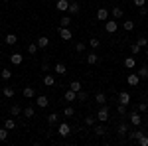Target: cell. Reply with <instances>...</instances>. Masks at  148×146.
Here are the masks:
<instances>
[{
    "label": "cell",
    "instance_id": "cell-1",
    "mask_svg": "<svg viewBox=\"0 0 148 146\" xmlns=\"http://www.w3.org/2000/svg\"><path fill=\"white\" fill-rule=\"evenodd\" d=\"M97 121H99V123H107V121H109V107H107V105H99Z\"/></svg>",
    "mask_w": 148,
    "mask_h": 146
},
{
    "label": "cell",
    "instance_id": "cell-2",
    "mask_svg": "<svg viewBox=\"0 0 148 146\" xmlns=\"http://www.w3.org/2000/svg\"><path fill=\"white\" fill-rule=\"evenodd\" d=\"M142 134H146V130L140 128V126H136V130H130V132H128V140H130V142H138V138Z\"/></svg>",
    "mask_w": 148,
    "mask_h": 146
},
{
    "label": "cell",
    "instance_id": "cell-3",
    "mask_svg": "<svg viewBox=\"0 0 148 146\" xmlns=\"http://www.w3.org/2000/svg\"><path fill=\"white\" fill-rule=\"evenodd\" d=\"M128 119H130L132 126H140V124H142V117H140V111H130V112H128Z\"/></svg>",
    "mask_w": 148,
    "mask_h": 146
},
{
    "label": "cell",
    "instance_id": "cell-4",
    "mask_svg": "<svg viewBox=\"0 0 148 146\" xmlns=\"http://www.w3.org/2000/svg\"><path fill=\"white\" fill-rule=\"evenodd\" d=\"M116 28H119V22H116L114 18L105 22V32H107V34H114V32H116Z\"/></svg>",
    "mask_w": 148,
    "mask_h": 146
},
{
    "label": "cell",
    "instance_id": "cell-5",
    "mask_svg": "<svg viewBox=\"0 0 148 146\" xmlns=\"http://www.w3.org/2000/svg\"><path fill=\"white\" fill-rule=\"evenodd\" d=\"M57 134L63 136V138H65V136H69V134H71V128H69V124H67V123H61V124H59V128H57Z\"/></svg>",
    "mask_w": 148,
    "mask_h": 146
},
{
    "label": "cell",
    "instance_id": "cell-6",
    "mask_svg": "<svg viewBox=\"0 0 148 146\" xmlns=\"http://www.w3.org/2000/svg\"><path fill=\"white\" fill-rule=\"evenodd\" d=\"M109 16H111V12L107 10V8H99L97 10V20H101V22H107Z\"/></svg>",
    "mask_w": 148,
    "mask_h": 146
},
{
    "label": "cell",
    "instance_id": "cell-7",
    "mask_svg": "<svg viewBox=\"0 0 148 146\" xmlns=\"http://www.w3.org/2000/svg\"><path fill=\"white\" fill-rule=\"evenodd\" d=\"M57 32H59V36H61V40H63V42H69V40L73 38V34H71V30H69V28H59Z\"/></svg>",
    "mask_w": 148,
    "mask_h": 146
},
{
    "label": "cell",
    "instance_id": "cell-8",
    "mask_svg": "<svg viewBox=\"0 0 148 146\" xmlns=\"http://www.w3.org/2000/svg\"><path fill=\"white\" fill-rule=\"evenodd\" d=\"M53 71H56L57 75H65V73H67V65L61 63V61H57L56 65H53Z\"/></svg>",
    "mask_w": 148,
    "mask_h": 146
},
{
    "label": "cell",
    "instance_id": "cell-9",
    "mask_svg": "<svg viewBox=\"0 0 148 146\" xmlns=\"http://www.w3.org/2000/svg\"><path fill=\"white\" fill-rule=\"evenodd\" d=\"M36 103H38L40 109H46L47 105H49V99H47L46 95H38V97H36Z\"/></svg>",
    "mask_w": 148,
    "mask_h": 146
},
{
    "label": "cell",
    "instance_id": "cell-10",
    "mask_svg": "<svg viewBox=\"0 0 148 146\" xmlns=\"http://www.w3.org/2000/svg\"><path fill=\"white\" fill-rule=\"evenodd\" d=\"M111 16H113L114 20H121V18H123V16H125V10H123V8H121V6H114L113 10H111Z\"/></svg>",
    "mask_w": 148,
    "mask_h": 146
},
{
    "label": "cell",
    "instance_id": "cell-11",
    "mask_svg": "<svg viewBox=\"0 0 148 146\" xmlns=\"http://www.w3.org/2000/svg\"><path fill=\"white\" fill-rule=\"evenodd\" d=\"M56 8L59 12H67L69 10V0H57V2H56Z\"/></svg>",
    "mask_w": 148,
    "mask_h": 146
},
{
    "label": "cell",
    "instance_id": "cell-12",
    "mask_svg": "<svg viewBox=\"0 0 148 146\" xmlns=\"http://www.w3.org/2000/svg\"><path fill=\"white\" fill-rule=\"evenodd\" d=\"M119 103H121V105H128V103H130V93L121 91V93H119Z\"/></svg>",
    "mask_w": 148,
    "mask_h": 146
},
{
    "label": "cell",
    "instance_id": "cell-13",
    "mask_svg": "<svg viewBox=\"0 0 148 146\" xmlns=\"http://www.w3.org/2000/svg\"><path fill=\"white\" fill-rule=\"evenodd\" d=\"M36 44H38V47H40V49H46L47 45H49V38H46V36H40Z\"/></svg>",
    "mask_w": 148,
    "mask_h": 146
},
{
    "label": "cell",
    "instance_id": "cell-14",
    "mask_svg": "<svg viewBox=\"0 0 148 146\" xmlns=\"http://www.w3.org/2000/svg\"><path fill=\"white\" fill-rule=\"evenodd\" d=\"M10 61H12V65H20L24 61V57H22V53H18V51H14L10 56Z\"/></svg>",
    "mask_w": 148,
    "mask_h": 146
},
{
    "label": "cell",
    "instance_id": "cell-15",
    "mask_svg": "<svg viewBox=\"0 0 148 146\" xmlns=\"http://www.w3.org/2000/svg\"><path fill=\"white\" fill-rule=\"evenodd\" d=\"M93 132H95V134L97 136H105L107 134V128H105V124H95V126H93Z\"/></svg>",
    "mask_w": 148,
    "mask_h": 146
},
{
    "label": "cell",
    "instance_id": "cell-16",
    "mask_svg": "<svg viewBox=\"0 0 148 146\" xmlns=\"http://www.w3.org/2000/svg\"><path fill=\"white\" fill-rule=\"evenodd\" d=\"M126 83H128V85H140V77H138V73H130V75L126 77Z\"/></svg>",
    "mask_w": 148,
    "mask_h": 146
},
{
    "label": "cell",
    "instance_id": "cell-17",
    "mask_svg": "<svg viewBox=\"0 0 148 146\" xmlns=\"http://www.w3.org/2000/svg\"><path fill=\"white\" fill-rule=\"evenodd\" d=\"M22 95L26 97V99H34V97H36V89H34V87H24Z\"/></svg>",
    "mask_w": 148,
    "mask_h": 146
},
{
    "label": "cell",
    "instance_id": "cell-18",
    "mask_svg": "<svg viewBox=\"0 0 148 146\" xmlns=\"http://www.w3.org/2000/svg\"><path fill=\"white\" fill-rule=\"evenodd\" d=\"M116 134H119V136H126V134H128V124H126V123H119Z\"/></svg>",
    "mask_w": 148,
    "mask_h": 146
},
{
    "label": "cell",
    "instance_id": "cell-19",
    "mask_svg": "<svg viewBox=\"0 0 148 146\" xmlns=\"http://www.w3.org/2000/svg\"><path fill=\"white\" fill-rule=\"evenodd\" d=\"M79 10H81V6H79V2L77 0H73V2H69V14H79Z\"/></svg>",
    "mask_w": 148,
    "mask_h": 146
},
{
    "label": "cell",
    "instance_id": "cell-20",
    "mask_svg": "<svg viewBox=\"0 0 148 146\" xmlns=\"http://www.w3.org/2000/svg\"><path fill=\"white\" fill-rule=\"evenodd\" d=\"M136 73H138V77H140V79H148V65H140Z\"/></svg>",
    "mask_w": 148,
    "mask_h": 146
},
{
    "label": "cell",
    "instance_id": "cell-21",
    "mask_svg": "<svg viewBox=\"0 0 148 146\" xmlns=\"http://www.w3.org/2000/svg\"><path fill=\"white\" fill-rule=\"evenodd\" d=\"M59 123V114H56V112H51V114H47V124L49 126H53V124Z\"/></svg>",
    "mask_w": 148,
    "mask_h": 146
},
{
    "label": "cell",
    "instance_id": "cell-22",
    "mask_svg": "<svg viewBox=\"0 0 148 146\" xmlns=\"http://www.w3.org/2000/svg\"><path fill=\"white\" fill-rule=\"evenodd\" d=\"M87 63H89V65L99 63V53H87Z\"/></svg>",
    "mask_w": 148,
    "mask_h": 146
},
{
    "label": "cell",
    "instance_id": "cell-23",
    "mask_svg": "<svg viewBox=\"0 0 148 146\" xmlns=\"http://www.w3.org/2000/svg\"><path fill=\"white\" fill-rule=\"evenodd\" d=\"M4 42H6L8 45H14L16 42H18V36H16V34H6V38H4Z\"/></svg>",
    "mask_w": 148,
    "mask_h": 146
},
{
    "label": "cell",
    "instance_id": "cell-24",
    "mask_svg": "<svg viewBox=\"0 0 148 146\" xmlns=\"http://www.w3.org/2000/svg\"><path fill=\"white\" fill-rule=\"evenodd\" d=\"M10 114L12 117H20V114H22V107H20V105H12L10 107Z\"/></svg>",
    "mask_w": 148,
    "mask_h": 146
},
{
    "label": "cell",
    "instance_id": "cell-25",
    "mask_svg": "<svg viewBox=\"0 0 148 146\" xmlns=\"http://www.w3.org/2000/svg\"><path fill=\"white\" fill-rule=\"evenodd\" d=\"M69 24H71V16H61V20H59V28H69Z\"/></svg>",
    "mask_w": 148,
    "mask_h": 146
},
{
    "label": "cell",
    "instance_id": "cell-26",
    "mask_svg": "<svg viewBox=\"0 0 148 146\" xmlns=\"http://www.w3.org/2000/svg\"><path fill=\"white\" fill-rule=\"evenodd\" d=\"M125 67L134 69V67H136V59H134V57H126V59H125Z\"/></svg>",
    "mask_w": 148,
    "mask_h": 146
},
{
    "label": "cell",
    "instance_id": "cell-27",
    "mask_svg": "<svg viewBox=\"0 0 148 146\" xmlns=\"http://www.w3.org/2000/svg\"><path fill=\"white\" fill-rule=\"evenodd\" d=\"M22 112H24V117H26V119H32V117L36 114V109H34V107H26Z\"/></svg>",
    "mask_w": 148,
    "mask_h": 146
},
{
    "label": "cell",
    "instance_id": "cell-28",
    "mask_svg": "<svg viewBox=\"0 0 148 146\" xmlns=\"http://www.w3.org/2000/svg\"><path fill=\"white\" fill-rule=\"evenodd\" d=\"M95 101L99 103V105H107V95L105 93H97L95 95Z\"/></svg>",
    "mask_w": 148,
    "mask_h": 146
},
{
    "label": "cell",
    "instance_id": "cell-29",
    "mask_svg": "<svg viewBox=\"0 0 148 146\" xmlns=\"http://www.w3.org/2000/svg\"><path fill=\"white\" fill-rule=\"evenodd\" d=\"M2 95H4V97H6V99H12V97H14V89H12V87H8V85H6V87H4V89H2Z\"/></svg>",
    "mask_w": 148,
    "mask_h": 146
},
{
    "label": "cell",
    "instance_id": "cell-30",
    "mask_svg": "<svg viewBox=\"0 0 148 146\" xmlns=\"http://www.w3.org/2000/svg\"><path fill=\"white\" fill-rule=\"evenodd\" d=\"M136 44L140 45V47H148V38H146V36H138V38H136Z\"/></svg>",
    "mask_w": 148,
    "mask_h": 146
},
{
    "label": "cell",
    "instance_id": "cell-31",
    "mask_svg": "<svg viewBox=\"0 0 148 146\" xmlns=\"http://www.w3.org/2000/svg\"><path fill=\"white\" fill-rule=\"evenodd\" d=\"M73 99H77V93L73 89H67L65 91V101H73Z\"/></svg>",
    "mask_w": 148,
    "mask_h": 146
},
{
    "label": "cell",
    "instance_id": "cell-32",
    "mask_svg": "<svg viewBox=\"0 0 148 146\" xmlns=\"http://www.w3.org/2000/svg\"><path fill=\"white\" fill-rule=\"evenodd\" d=\"M44 85H47V87H53V85H56V79H53V75H46V77H44Z\"/></svg>",
    "mask_w": 148,
    "mask_h": 146
},
{
    "label": "cell",
    "instance_id": "cell-33",
    "mask_svg": "<svg viewBox=\"0 0 148 146\" xmlns=\"http://www.w3.org/2000/svg\"><path fill=\"white\" fill-rule=\"evenodd\" d=\"M4 126H6L8 130H14V128H16V121H14V119H6V121H4Z\"/></svg>",
    "mask_w": 148,
    "mask_h": 146
},
{
    "label": "cell",
    "instance_id": "cell-34",
    "mask_svg": "<svg viewBox=\"0 0 148 146\" xmlns=\"http://www.w3.org/2000/svg\"><path fill=\"white\" fill-rule=\"evenodd\" d=\"M0 77L4 79V81H8V79L12 77V71L10 69H2V71H0Z\"/></svg>",
    "mask_w": 148,
    "mask_h": 146
},
{
    "label": "cell",
    "instance_id": "cell-35",
    "mask_svg": "<svg viewBox=\"0 0 148 146\" xmlns=\"http://www.w3.org/2000/svg\"><path fill=\"white\" fill-rule=\"evenodd\" d=\"M123 28H125L126 32H132V30H134V22H132V20H126V22L123 24Z\"/></svg>",
    "mask_w": 148,
    "mask_h": 146
},
{
    "label": "cell",
    "instance_id": "cell-36",
    "mask_svg": "<svg viewBox=\"0 0 148 146\" xmlns=\"http://www.w3.org/2000/svg\"><path fill=\"white\" fill-rule=\"evenodd\" d=\"M89 45H91L93 49H97V47L101 45V40H99V38H91V40H89Z\"/></svg>",
    "mask_w": 148,
    "mask_h": 146
},
{
    "label": "cell",
    "instance_id": "cell-37",
    "mask_svg": "<svg viewBox=\"0 0 148 146\" xmlns=\"http://www.w3.org/2000/svg\"><path fill=\"white\" fill-rule=\"evenodd\" d=\"M69 89H73L77 93V91H81V83L79 81H71V83H69Z\"/></svg>",
    "mask_w": 148,
    "mask_h": 146
},
{
    "label": "cell",
    "instance_id": "cell-38",
    "mask_svg": "<svg viewBox=\"0 0 148 146\" xmlns=\"http://www.w3.org/2000/svg\"><path fill=\"white\" fill-rule=\"evenodd\" d=\"M38 49H40V47H38V44H30V45H28V53H32V56H36V53H38Z\"/></svg>",
    "mask_w": 148,
    "mask_h": 146
},
{
    "label": "cell",
    "instance_id": "cell-39",
    "mask_svg": "<svg viewBox=\"0 0 148 146\" xmlns=\"http://www.w3.org/2000/svg\"><path fill=\"white\" fill-rule=\"evenodd\" d=\"M95 123H97V117H85V124L87 126H95Z\"/></svg>",
    "mask_w": 148,
    "mask_h": 146
},
{
    "label": "cell",
    "instance_id": "cell-40",
    "mask_svg": "<svg viewBox=\"0 0 148 146\" xmlns=\"http://www.w3.org/2000/svg\"><path fill=\"white\" fill-rule=\"evenodd\" d=\"M75 51H77V53H83V51H85V42H77V44H75Z\"/></svg>",
    "mask_w": 148,
    "mask_h": 146
},
{
    "label": "cell",
    "instance_id": "cell-41",
    "mask_svg": "<svg viewBox=\"0 0 148 146\" xmlns=\"http://www.w3.org/2000/svg\"><path fill=\"white\" fill-rule=\"evenodd\" d=\"M6 138H8V128L4 126V128H0V142H4Z\"/></svg>",
    "mask_w": 148,
    "mask_h": 146
},
{
    "label": "cell",
    "instance_id": "cell-42",
    "mask_svg": "<svg viewBox=\"0 0 148 146\" xmlns=\"http://www.w3.org/2000/svg\"><path fill=\"white\" fill-rule=\"evenodd\" d=\"M116 112L125 117V114H126V105H121V103H119V105H116Z\"/></svg>",
    "mask_w": 148,
    "mask_h": 146
},
{
    "label": "cell",
    "instance_id": "cell-43",
    "mask_svg": "<svg viewBox=\"0 0 148 146\" xmlns=\"http://www.w3.org/2000/svg\"><path fill=\"white\" fill-rule=\"evenodd\" d=\"M73 114H75L73 107H65V109H63V117H73Z\"/></svg>",
    "mask_w": 148,
    "mask_h": 146
},
{
    "label": "cell",
    "instance_id": "cell-44",
    "mask_svg": "<svg viewBox=\"0 0 148 146\" xmlns=\"http://www.w3.org/2000/svg\"><path fill=\"white\" fill-rule=\"evenodd\" d=\"M138 144H140V146H148V134L140 136V138H138Z\"/></svg>",
    "mask_w": 148,
    "mask_h": 146
},
{
    "label": "cell",
    "instance_id": "cell-45",
    "mask_svg": "<svg viewBox=\"0 0 148 146\" xmlns=\"http://www.w3.org/2000/svg\"><path fill=\"white\" fill-rule=\"evenodd\" d=\"M77 99H79V101H87V91H77Z\"/></svg>",
    "mask_w": 148,
    "mask_h": 146
},
{
    "label": "cell",
    "instance_id": "cell-46",
    "mask_svg": "<svg viewBox=\"0 0 148 146\" xmlns=\"http://www.w3.org/2000/svg\"><path fill=\"white\" fill-rule=\"evenodd\" d=\"M138 111H140V112H146L148 111V103H144V101L138 103Z\"/></svg>",
    "mask_w": 148,
    "mask_h": 146
},
{
    "label": "cell",
    "instance_id": "cell-47",
    "mask_svg": "<svg viewBox=\"0 0 148 146\" xmlns=\"http://www.w3.org/2000/svg\"><path fill=\"white\" fill-rule=\"evenodd\" d=\"M130 51H132V53H138V51H140V45H138L136 42H134V44L130 45Z\"/></svg>",
    "mask_w": 148,
    "mask_h": 146
},
{
    "label": "cell",
    "instance_id": "cell-48",
    "mask_svg": "<svg viewBox=\"0 0 148 146\" xmlns=\"http://www.w3.org/2000/svg\"><path fill=\"white\" fill-rule=\"evenodd\" d=\"M132 2H134V6H138V8H140V6H144V4H146V0H132Z\"/></svg>",
    "mask_w": 148,
    "mask_h": 146
},
{
    "label": "cell",
    "instance_id": "cell-49",
    "mask_svg": "<svg viewBox=\"0 0 148 146\" xmlns=\"http://www.w3.org/2000/svg\"><path fill=\"white\" fill-rule=\"evenodd\" d=\"M138 12H140V16H146V14H148V10L144 8V6H140V8H138Z\"/></svg>",
    "mask_w": 148,
    "mask_h": 146
},
{
    "label": "cell",
    "instance_id": "cell-50",
    "mask_svg": "<svg viewBox=\"0 0 148 146\" xmlns=\"http://www.w3.org/2000/svg\"><path fill=\"white\" fill-rule=\"evenodd\" d=\"M146 57H148V47H146Z\"/></svg>",
    "mask_w": 148,
    "mask_h": 146
},
{
    "label": "cell",
    "instance_id": "cell-51",
    "mask_svg": "<svg viewBox=\"0 0 148 146\" xmlns=\"http://www.w3.org/2000/svg\"><path fill=\"white\" fill-rule=\"evenodd\" d=\"M0 107H2V101H0Z\"/></svg>",
    "mask_w": 148,
    "mask_h": 146
},
{
    "label": "cell",
    "instance_id": "cell-52",
    "mask_svg": "<svg viewBox=\"0 0 148 146\" xmlns=\"http://www.w3.org/2000/svg\"><path fill=\"white\" fill-rule=\"evenodd\" d=\"M69 2H73V0H69Z\"/></svg>",
    "mask_w": 148,
    "mask_h": 146
},
{
    "label": "cell",
    "instance_id": "cell-53",
    "mask_svg": "<svg viewBox=\"0 0 148 146\" xmlns=\"http://www.w3.org/2000/svg\"><path fill=\"white\" fill-rule=\"evenodd\" d=\"M0 79H2V77H0Z\"/></svg>",
    "mask_w": 148,
    "mask_h": 146
}]
</instances>
